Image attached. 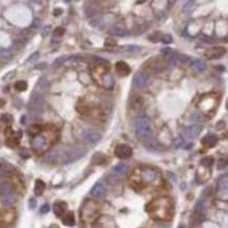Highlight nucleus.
<instances>
[{"label":"nucleus","mask_w":228,"mask_h":228,"mask_svg":"<svg viewBox=\"0 0 228 228\" xmlns=\"http://www.w3.org/2000/svg\"><path fill=\"white\" fill-rule=\"evenodd\" d=\"M90 194H91L93 197H96V199H100V197H105L106 187L103 184V182H97V183L92 187L91 191H90Z\"/></svg>","instance_id":"nucleus-11"},{"label":"nucleus","mask_w":228,"mask_h":228,"mask_svg":"<svg viewBox=\"0 0 228 228\" xmlns=\"http://www.w3.org/2000/svg\"><path fill=\"white\" fill-rule=\"evenodd\" d=\"M156 228H168L167 226H163V225H161V226H157Z\"/></svg>","instance_id":"nucleus-50"},{"label":"nucleus","mask_w":228,"mask_h":228,"mask_svg":"<svg viewBox=\"0 0 228 228\" xmlns=\"http://www.w3.org/2000/svg\"><path fill=\"white\" fill-rule=\"evenodd\" d=\"M226 109L228 110V98H227V100H226Z\"/></svg>","instance_id":"nucleus-51"},{"label":"nucleus","mask_w":228,"mask_h":228,"mask_svg":"<svg viewBox=\"0 0 228 228\" xmlns=\"http://www.w3.org/2000/svg\"><path fill=\"white\" fill-rule=\"evenodd\" d=\"M163 43H171L172 42V36L170 34H162L161 40Z\"/></svg>","instance_id":"nucleus-31"},{"label":"nucleus","mask_w":228,"mask_h":228,"mask_svg":"<svg viewBox=\"0 0 228 228\" xmlns=\"http://www.w3.org/2000/svg\"><path fill=\"white\" fill-rule=\"evenodd\" d=\"M224 127H225V123L223 121H219V123L216 124V129H218V130H221V129H223Z\"/></svg>","instance_id":"nucleus-44"},{"label":"nucleus","mask_w":228,"mask_h":228,"mask_svg":"<svg viewBox=\"0 0 228 228\" xmlns=\"http://www.w3.org/2000/svg\"><path fill=\"white\" fill-rule=\"evenodd\" d=\"M49 211H50V206L48 204H45V205H42V206H41V208H40V212L41 213H43V215H45V213H48Z\"/></svg>","instance_id":"nucleus-40"},{"label":"nucleus","mask_w":228,"mask_h":228,"mask_svg":"<svg viewBox=\"0 0 228 228\" xmlns=\"http://www.w3.org/2000/svg\"><path fill=\"white\" fill-rule=\"evenodd\" d=\"M114 153L116 155V157L121 158V160H127V158H130L132 156V148L130 146L126 144H119L115 147Z\"/></svg>","instance_id":"nucleus-5"},{"label":"nucleus","mask_w":228,"mask_h":228,"mask_svg":"<svg viewBox=\"0 0 228 228\" xmlns=\"http://www.w3.org/2000/svg\"><path fill=\"white\" fill-rule=\"evenodd\" d=\"M87 153V150L84 148H70V149H64V150L60 151H55L51 152L50 154L47 155V160L50 161H57L58 160L63 164H69L72 163L76 160H79L80 157Z\"/></svg>","instance_id":"nucleus-1"},{"label":"nucleus","mask_w":228,"mask_h":228,"mask_svg":"<svg viewBox=\"0 0 228 228\" xmlns=\"http://www.w3.org/2000/svg\"><path fill=\"white\" fill-rule=\"evenodd\" d=\"M157 177V172L156 170L150 169V168H145L140 171V179L143 183H152Z\"/></svg>","instance_id":"nucleus-9"},{"label":"nucleus","mask_w":228,"mask_h":228,"mask_svg":"<svg viewBox=\"0 0 228 228\" xmlns=\"http://www.w3.org/2000/svg\"><path fill=\"white\" fill-rule=\"evenodd\" d=\"M63 34H64V29H63V27H59L54 31V36H55V37H56V36H57V37H59V36H63Z\"/></svg>","instance_id":"nucleus-36"},{"label":"nucleus","mask_w":228,"mask_h":228,"mask_svg":"<svg viewBox=\"0 0 228 228\" xmlns=\"http://www.w3.org/2000/svg\"><path fill=\"white\" fill-rule=\"evenodd\" d=\"M89 24L91 27H100L103 24V18H101V16L95 15V16H93V17L90 18Z\"/></svg>","instance_id":"nucleus-21"},{"label":"nucleus","mask_w":228,"mask_h":228,"mask_svg":"<svg viewBox=\"0 0 228 228\" xmlns=\"http://www.w3.org/2000/svg\"><path fill=\"white\" fill-rule=\"evenodd\" d=\"M68 59H69V57H67V56L58 57L57 59H55L54 63H53L52 66H53V67H60L61 64H63L67 60H68Z\"/></svg>","instance_id":"nucleus-28"},{"label":"nucleus","mask_w":228,"mask_h":228,"mask_svg":"<svg viewBox=\"0 0 228 228\" xmlns=\"http://www.w3.org/2000/svg\"><path fill=\"white\" fill-rule=\"evenodd\" d=\"M202 164L205 166V167L210 168L211 166L213 165V157L212 156H206L202 160Z\"/></svg>","instance_id":"nucleus-30"},{"label":"nucleus","mask_w":228,"mask_h":228,"mask_svg":"<svg viewBox=\"0 0 228 228\" xmlns=\"http://www.w3.org/2000/svg\"><path fill=\"white\" fill-rule=\"evenodd\" d=\"M172 203L168 197H162L153 200L147 206V210L153 218L156 219H165L168 218L171 211Z\"/></svg>","instance_id":"nucleus-2"},{"label":"nucleus","mask_w":228,"mask_h":228,"mask_svg":"<svg viewBox=\"0 0 228 228\" xmlns=\"http://www.w3.org/2000/svg\"><path fill=\"white\" fill-rule=\"evenodd\" d=\"M115 70H116L117 74L121 76V77H125V76L129 75L131 72L130 67L125 61H117L116 64H115Z\"/></svg>","instance_id":"nucleus-13"},{"label":"nucleus","mask_w":228,"mask_h":228,"mask_svg":"<svg viewBox=\"0 0 228 228\" xmlns=\"http://www.w3.org/2000/svg\"><path fill=\"white\" fill-rule=\"evenodd\" d=\"M190 68L192 69L194 72L201 73L205 70L206 67H205V63H203L202 60H200V59H194V60H192L190 63Z\"/></svg>","instance_id":"nucleus-18"},{"label":"nucleus","mask_w":228,"mask_h":228,"mask_svg":"<svg viewBox=\"0 0 228 228\" xmlns=\"http://www.w3.org/2000/svg\"><path fill=\"white\" fill-rule=\"evenodd\" d=\"M219 142V139L215 134H207L206 136H204L201 140V143L204 146L211 148V147H215Z\"/></svg>","instance_id":"nucleus-15"},{"label":"nucleus","mask_w":228,"mask_h":228,"mask_svg":"<svg viewBox=\"0 0 228 228\" xmlns=\"http://www.w3.org/2000/svg\"><path fill=\"white\" fill-rule=\"evenodd\" d=\"M3 176H4V172L2 171L1 169H0V179H2V177H3Z\"/></svg>","instance_id":"nucleus-49"},{"label":"nucleus","mask_w":228,"mask_h":228,"mask_svg":"<svg viewBox=\"0 0 228 228\" xmlns=\"http://www.w3.org/2000/svg\"><path fill=\"white\" fill-rule=\"evenodd\" d=\"M61 13H63V10H61V9H56V10H54V15L55 16H59Z\"/></svg>","instance_id":"nucleus-47"},{"label":"nucleus","mask_w":228,"mask_h":228,"mask_svg":"<svg viewBox=\"0 0 228 228\" xmlns=\"http://www.w3.org/2000/svg\"><path fill=\"white\" fill-rule=\"evenodd\" d=\"M19 154H20V156L24 158H27V157H30V155H31L27 149H21V150L19 151Z\"/></svg>","instance_id":"nucleus-38"},{"label":"nucleus","mask_w":228,"mask_h":228,"mask_svg":"<svg viewBox=\"0 0 228 228\" xmlns=\"http://www.w3.org/2000/svg\"><path fill=\"white\" fill-rule=\"evenodd\" d=\"M35 207H36V200L33 197V199L30 200V208H31V209H35Z\"/></svg>","instance_id":"nucleus-43"},{"label":"nucleus","mask_w":228,"mask_h":228,"mask_svg":"<svg viewBox=\"0 0 228 228\" xmlns=\"http://www.w3.org/2000/svg\"><path fill=\"white\" fill-rule=\"evenodd\" d=\"M50 30H51V27H50V25H47V27H45V29L42 30V36H43V37L48 36V34H49Z\"/></svg>","instance_id":"nucleus-42"},{"label":"nucleus","mask_w":228,"mask_h":228,"mask_svg":"<svg viewBox=\"0 0 228 228\" xmlns=\"http://www.w3.org/2000/svg\"><path fill=\"white\" fill-rule=\"evenodd\" d=\"M15 89L17 90V91H19V92L25 91V90L27 89V81H24V80H19V81H17L15 84Z\"/></svg>","instance_id":"nucleus-25"},{"label":"nucleus","mask_w":228,"mask_h":228,"mask_svg":"<svg viewBox=\"0 0 228 228\" xmlns=\"http://www.w3.org/2000/svg\"><path fill=\"white\" fill-rule=\"evenodd\" d=\"M226 54V49L223 47H213L205 51V57L207 59H219Z\"/></svg>","instance_id":"nucleus-7"},{"label":"nucleus","mask_w":228,"mask_h":228,"mask_svg":"<svg viewBox=\"0 0 228 228\" xmlns=\"http://www.w3.org/2000/svg\"><path fill=\"white\" fill-rule=\"evenodd\" d=\"M227 166H228V158L222 157V158H220V160L218 161L216 168H218V170H223V169H225Z\"/></svg>","instance_id":"nucleus-27"},{"label":"nucleus","mask_w":228,"mask_h":228,"mask_svg":"<svg viewBox=\"0 0 228 228\" xmlns=\"http://www.w3.org/2000/svg\"><path fill=\"white\" fill-rule=\"evenodd\" d=\"M110 34L114 36H119V37H123V36L127 35V30L125 27H121V25H114L110 29Z\"/></svg>","instance_id":"nucleus-19"},{"label":"nucleus","mask_w":228,"mask_h":228,"mask_svg":"<svg viewBox=\"0 0 228 228\" xmlns=\"http://www.w3.org/2000/svg\"><path fill=\"white\" fill-rule=\"evenodd\" d=\"M128 171V166L125 163H118L112 168V173L116 176H123Z\"/></svg>","instance_id":"nucleus-16"},{"label":"nucleus","mask_w":228,"mask_h":228,"mask_svg":"<svg viewBox=\"0 0 228 228\" xmlns=\"http://www.w3.org/2000/svg\"><path fill=\"white\" fill-rule=\"evenodd\" d=\"M82 139L89 144H97L101 139V134L94 129H87L82 132Z\"/></svg>","instance_id":"nucleus-6"},{"label":"nucleus","mask_w":228,"mask_h":228,"mask_svg":"<svg viewBox=\"0 0 228 228\" xmlns=\"http://www.w3.org/2000/svg\"><path fill=\"white\" fill-rule=\"evenodd\" d=\"M45 185L42 181L40 179H37L35 183V189H34V192H35V195H41L45 191Z\"/></svg>","instance_id":"nucleus-22"},{"label":"nucleus","mask_w":228,"mask_h":228,"mask_svg":"<svg viewBox=\"0 0 228 228\" xmlns=\"http://www.w3.org/2000/svg\"><path fill=\"white\" fill-rule=\"evenodd\" d=\"M63 1H64V2H70L71 0H63Z\"/></svg>","instance_id":"nucleus-52"},{"label":"nucleus","mask_w":228,"mask_h":228,"mask_svg":"<svg viewBox=\"0 0 228 228\" xmlns=\"http://www.w3.org/2000/svg\"><path fill=\"white\" fill-rule=\"evenodd\" d=\"M194 8V0H187L183 5V12L184 13H190Z\"/></svg>","instance_id":"nucleus-23"},{"label":"nucleus","mask_w":228,"mask_h":228,"mask_svg":"<svg viewBox=\"0 0 228 228\" xmlns=\"http://www.w3.org/2000/svg\"><path fill=\"white\" fill-rule=\"evenodd\" d=\"M38 56H39V53L38 52H35L34 54H32L31 56H30V58L27 59V61H34V60H36V59L38 58Z\"/></svg>","instance_id":"nucleus-41"},{"label":"nucleus","mask_w":228,"mask_h":228,"mask_svg":"<svg viewBox=\"0 0 228 228\" xmlns=\"http://www.w3.org/2000/svg\"><path fill=\"white\" fill-rule=\"evenodd\" d=\"M11 190H12V188H11V186H10V184H9V183L3 182V183L0 184V193H2L3 195L10 193Z\"/></svg>","instance_id":"nucleus-24"},{"label":"nucleus","mask_w":228,"mask_h":228,"mask_svg":"<svg viewBox=\"0 0 228 228\" xmlns=\"http://www.w3.org/2000/svg\"><path fill=\"white\" fill-rule=\"evenodd\" d=\"M63 223L67 226H74L75 225V218L74 213L72 211H69L68 213H66V215L63 219Z\"/></svg>","instance_id":"nucleus-20"},{"label":"nucleus","mask_w":228,"mask_h":228,"mask_svg":"<svg viewBox=\"0 0 228 228\" xmlns=\"http://www.w3.org/2000/svg\"><path fill=\"white\" fill-rule=\"evenodd\" d=\"M6 144H8L10 147H15V146H17V145H18V139H8V140H6Z\"/></svg>","instance_id":"nucleus-37"},{"label":"nucleus","mask_w":228,"mask_h":228,"mask_svg":"<svg viewBox=\"0 0 228 228\" xmlns=\"http://www.w3.org/2000/svg\"><path fill=\"white\" fill-rule=\"evenodd\" d=\"M204 209V205L202 204V202H199L197 204V206H195V210H203Z\"/></svg>","instance_id":"nucleus-45"},{"label":"nucleus","mask_w":228,"mask_h":228,"mask_svg":"<svg viewBox=\"0 0 228 228\" xmlns=\"http://www.w3.org/2000/svg\"><path fill=\"white\" fill-rule=\"evenodd\" d=\"M135 134L140 140L144 142L145 139L152 136V126L149 118L146 115H139L135 119Z\"/></svg>","instance_id":"nucleus-3"},{"label":"nucleus","mask_w":228,"mask_h":228,"mask_svg":"<svg viewBox=\"0 0 228 228\" xmlns=\"http://www.w3.org/2000/svg\"><path fill=\"white\" fill-rule=\"evenodd\" d=\"M116 41L113 40V39H106L105 41V47L106 48H113V47H116Z\"/></svg>","instance_id":"nucleus-34"},{"label":"nucleus","mask_w":228,"mask_h":228,"mask_svg":"<svg viewBox=\"0 0 228 228\" xmlns=\"http://www.w3.org/2000/svg\"><path fill=\"white\" fill-rule=\"evenodd\" d=\"M45 144H47V140L40 134L34 135V137L31 140V145L34 150H41V149L45 148Z\"/></svg>","instance_id":"nucleus-12"},{"label":"nucleus","mask_w":228,"mask_h":228,"mask_svg":"<svg viewBox=\"0 0 228 228\" xmlns=\"http://www.w3.org/2000/svg\"><path fill=\"white\" fill-rule=\"evenodd\" d=\"M43 108H45V98H43V95L38 93V92L34 91L32 93L29 101L30 112L34 115H39L43 111Z\"/></svg>","instance_id":"nucleus-4"},{"label":"nucleus","mask_w":228,"mask_h":228,"mask_svg":"<svg viewBox=\"0 0 228 228\" xmlns=\"http://www.w3.org/2000/svg\"><path fill=\"white\" fill-rule=\"evenodd\" d=\"M161 53H162L163 55H165L166 57H169L171 54H173V50L170 49V48H165V49H163L162 51H161Z\"/></svg>","instance_id":"nucleus-35"},{"label":"nucleus","mask_w":228,"mask_h":228,"mask_svg":"<svg viewBox=\"0 0 228 228\" xmlns=\"http://www.w3.org/2000/svg\"><path fill=\"white\" fill-rule=\"evenodd\" d=\"M45 67V63H41V64H37V67H36V69H42Z\"/></svg>","instance_id":"nucleus-48"},{"label":"nucleus","mask_w":228,"mask_h":228,"mask_svg":"<svg viewBox=\"0 0 228 228\" xmlns=\"http://www.w3.org/2000/svg\"><path fill=\"white\" fill-rule=\"evenodd\" d=\"M53 210L57 216H61L67 210V204L64 202H56L53 206Z\"/></svg>","instance_id":"nucleus-17"},{"label":"nucleus","mask_w":228,"mask_h":228,"mask_svg":"<svg viewBox=\"0 0 228 228\" xmlns=\"http://www.w3.org/2000/svg\"><path fill=\"white\" fill-rule=\"evenodd\" d=\"M149 81V75L146 72H139L134 75L132 80V84L134 88H144L145 86H147Z\"/></svg>","instance_id":"nucleus-8"},{"label":"nucleus","mask_w":228,"mask_h":228,"mask_svg":"<svg viewBox=\"0 0 228 228\" xmlns=\"http://www.w3.org/2000/svg\"><path fill=\"white\" fill-rule=\"evenodd\" d=\"M182 144H183V140H182V139H176V147H181Z\"/></svg>","instance_id":"nucleus-46"},{"label":"nucleus","mask_w":228,"mask_h":228,"mask_svg":"<svg viewBox=\"0 0 228 228\" xmlns=\"http://www.w3.org/2000/svg\"><path fill=\"white\" fill-rule=\"evenodd\" d=\"M123 49L126 52H137V51H139V47H136V45H127V47H124Z\"/></svg>","instance_id":"nucleus-33"},{"label":"nucleus","mask_w":228,"mask_h":228,"mask_svg":"<svg viewBox=\"0 0 228 228\" xmlns=\"http://www.w3.org/2000/svg\"><path fill=\"white\" fill-rule=\"evenodd\" d=\"M2 202H3L4 205H11L13 204L14 202V197L11 193H8V194H4L2 197Z\"/></svg>","instance_id":"nucleus-29"},{"label":"nucleus","mask_w":228,"mask_h":228,"mask_svg":"<svg viewBox=\"0 0 228 228\" xmlns=\"http://www.w3.org/2000/svg\"><path fill=\"white\" fill-rule=\"evenodd\" d=\"M0 56H1L3 59H10L11 57H12V52H11V50H9V49L2 50L1 52H0Z\"/></svg>","instance_id":"nucleus-32"},{"label":"nucleus","mask_w":228,"mask_h":228,"mask_svg":"<svg viewBox=\"0 0 228 228\" xmlns=\"http://www.w3.org/2000/svg\"><path fill=\"white\" fill-rule=\"evenodd\" d=\"M179 228H183V226H181V227H179Z\"/></svg>","instance_id":"nucleus-53"},{"label":"nucleus","mask_w":228,"mask_h":228,"mask_svg":"<svg viewBox=\"0 0 228 228\" xmlns=\"http://www.w3.org/2000/svg\"><path fill=\"white\" fill-rule=\"evenodd\" d=\"M202 131V127L199 125H192V126H188L185 127L183 130V133L187 139H194L197 135L201 133Z\"/></svg>","instance_id":"nucleus-10"},{"label":"nucleus","mask_w":228,"mask_h":228,"mask_svg":"<svg viewBox=\"0 0 228 228\" xmlns=\"http://www.w3.org/2000/svg\"><path fill=\"white\" fill-rule=\"evenodd\" d=\"M193 121H204V117L201 113H194L193 114Z\"/></svg>","instance_id":"nucleus-39"},{"label":"nucleus","mask_w":228,"mask_h":228,"mask_svg":"<svg viewBox=\"0 0 228 228\" xmlns=\"http://www.w3.org/2000/svg\"><path fill=\"white\" fill-rule=\"evenodd\" d=\"M219 189L222 192H228V179H222L219 183Z\"/></svg>","instance_id":"nucleus-26"},{"label":"nucleus","mask_w":228,"mask_h":228,"mask_svg":"<svg viewBox=\"0 0 228 228\" xmlns=\"http://www.w3.org/2000/svg\"><path fill=\"white\" fill-rule=\"evenodd\" d=\"M48 88H49V80H48V78L45 77V76H42V77H40L38 79L37 85H36V88H35V91L43 95V94L47 92Z\"/></svg>","instance_id":"nucleus-14"}]
</instances>
